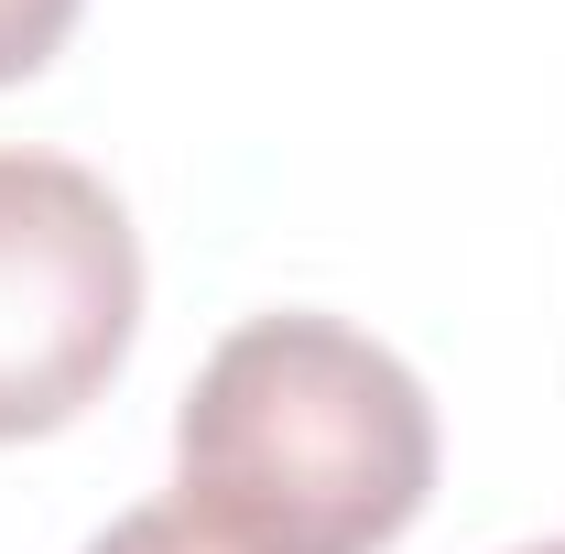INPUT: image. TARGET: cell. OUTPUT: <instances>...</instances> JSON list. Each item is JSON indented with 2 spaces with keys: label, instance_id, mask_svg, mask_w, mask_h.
I'll return each mask as SVG.
<instances>
[{
  "label": "cell",
  "instance_id": "obj_1",
  "mask_svg": "<svg viewBox=\"0 0 565 554\" xmlns=\"http://www.w3.org/2000/svg\"><path fill=\"white\" fill-rule=\"evenodd\" d=\"M435 489V403L338 316H250L174 414V500L250 554H381Z\"/></svg>",
  "mask_w": 565,
  "mask_h": 554
},
{
  "label": "cell",
  "instance_id": "obj_2",
  "mask_svg": "<svg viewBox=\"0 0 565 554\" xmlns=\"http://www.w3.org/2000/svg\"><path fill=\"white\" fill-rule=\"evenodd\" d=\"M141 327V239L66 152H0V446L76 424Z\"/></svg>",
  "mask_w": 565,
  "mask_h": 554
},
{
  "label": "cell",
  "instance_id": "obj_3",
  "mask_svg": "<svg viewBox=\"0 0 565 554\" xmlns=\"http://www.w3.org/2000/svg\"><path fill=\"white\" fill-rule=\"evenodd\" d=\"M87 554H250V544H239V533H217V522H196L185 500H141V511H120Z\"/></svg>",
  "mask_w": 565,
  "mask_h": 554
},
{
  "label": "cell",
  "instance_id": "obj_4",
  "mask_svg": "<svg viewBox=\"0 0 565 554\" xmlns=\"http://www.w3.org/2000/svg\"><path fill=\"white\" fill-rule=\"evenodd\" d=\"M76 11L87 0H0V87L33 66H55V44L76 33Z\"/></svg>",
  "mask_w": 565,
  "mask_h": 554
},
{
  "label": "cell",
  "instance_id": "obj_5",
  "mask_svg": "<svg viewBox=\"0 0 565 554\" xmlns=\"http://www.w3.org/2000/svg\"><path fill=\"white\" fill-rule=\"evenodd\" d=\"M533 554H565V544H533Z\"/></svg>",
  "mask_w": 565,
  "mask_h": 554
}]
</instances>
